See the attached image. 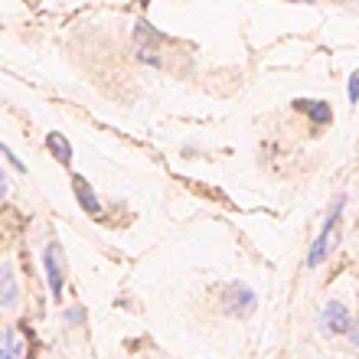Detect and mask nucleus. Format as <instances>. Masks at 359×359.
<instances>
[{
	"label": "nucleus",
	"instance_id": "8",
	"mask_svg": "<svg viewBox=\"0 0 359 359\" xmlns=\"http://www.w3.org/2000/svg\"><path fill=\"white\" fill-rule=\"evenodd\" d=\"M46 151L53 154L62 167H69V163H72V144H69L66 134H59V131L46 134Z\"/></svg>",
	"mask_w": 359,
	"mask_h": 359
},
{
	"label": "nucleus",
	"instance_id": "5",
	"mask_svg": "<svg viewBox=\"0 0 359 359\" xmlns=\"http://www.w3.org/2000/svg\"><path fill=\"white\" fill-rule=\"evenodd\" d=\"M255 307H258V297H255V291H252L248 284L236 281V284H229L226 291H222V311H226L229 317H248Z\"/></svg>",
	"mask_w": 359,
	"mask_h": 359
},
{
	"label": "nucleus",
	"instance_id": "11",
	"mask_svg": "<svg viewBox=\"0 0 359 359\" xmlns=\"http://www.w3.org/2000/svg\"><path fill=\"white\" fill-rule=\"evenodd\" d=\"M346 95H350V104H359V69L350 72V82H346Z\"/></svg>",
	"mask_w": 359,
	"mask_h": 359
},
{
	"label": "nucleus",
	"instance_id": "6",
	"mask_svg": "<svg viewBox=\"0 0 359 359\" xmlns=\"http://www.w3.org/2000/svg\"><path fill=\"white\" fill-rule=\"evenodd\" d=\"M0 359H27V337L17 323H0Z\"/></svg>",
	"mask_w": 359,
	"mask_h": 359
},
{
	"label": "nucleus",
	"instance_id": "4",
	"mask_svg": "<svg viewBox=\"0 0 359 359\" xmlns=\"http://www.w3.org/2000/svg\"><path fill=\"white\" fill-rule=\"evenodd\" d=\"M43 271H46V284L53 297H62V287H66V258H62V248L59 242H49L46 252H43Z\"/></svg>",
	"mask_w": 359,
	"mask_h": 359
},
{
	"label": "nucleus",
	"instance_id": "14",
	"mask_svg": "<svg viewBox=\"0 0 359 359\" xmlns=\"http://www.w3.org/2000/svg\"><path fill=\"white\" fill-rule=\"evenodd\" d=\"M10 196V177H7V170L0 167V203Z\"/></svg>",
	"mask_w": 359,
	"mask_h": 359
},
{
	"label": "nucleus",
	"instance_id": "10",
	"mask_svg": "<svg viewBox=\"0 0 359 359\" xmlns=\"http://www.w3.org/2000/svg\"><path fill=\"white\" fill-rule=\"evenodd\" d=\"M0 157H4V161H7V163H10V167H13V170H17V173H27V163L20 161L17 154L10 151V147H7V144H4V141H0Z\"/></svg>",
	"mask_w": 359,
	"mask_h": 359
},
{
	"label": "nucleus",
	"instance_id": "1",
	"mask_svg": "<svg viewBox=\"0 0 359 359\" xmlns=\"http://www.w3.org/2000/svg\"><path fill=\"white\" fill-rule=\"evenodd\" d=\"M346 203H350V196H346V193H337V196H333L330 209H327V216H323L320 229H317V236H313L311 248H307V262H304V265L311 268V271H317V268H320L323 262L333 255V248L340 245L343 216H346Z\"/></svg>",
	"mask_w": 359,
	"mask_h": 359
},
{
	"label": "nucleus",
	"instance_id": "7",
	"mask_svg": "<svg viewBox=\"0 0 359 359\" xmlns=\"http://www.w3.org/2000/svg\"><path fill=\"white\" fill-rule=\"evenodd\" d=\"M72 189H76V199H79V206H82V212H88L92 219H102V199H98V193H95V187L88 183L82 173H76L72 177Z\"/></svg>",
	"mask_w": 359,
	"mask_h": 359
},
{
	"label": "nucleus",
	"instance_id": "2",
	"mask_svg": "<svg viewBox=\"0 0 359 359\" xmlns=\"http://www.w3.org/2000/svg\"><path fill=\"white\" fill-rule=\"evenodd\" d=\"M353 317H356V307H353L350 297L330 294V297L320 304V311H317V330H320L327 340H340V337L350 333Z\"/></svg>",
	"mask_w": 359,
	"mask_h": 359
},
{
	"label": "nucleus",
	"instance_id": "12",
	"mask_svg": "<svg viewBox=\"0 0 359 359\" xmlns=\"http://www.w3.org/2000/svg\"><path fill=\"white\" fill-rule=\"evenodd\" d=\"M346 340H350L353 350L359 353V311H356V317H353V327H350V333H346Z\"/></svg>",
	"mask_w": 359,
	"mask_h": 359
},
{
	"label": "nucleus",
	"instance_id": "13",
	"mask_svg": "<svg viewBox=\"0 0 359 359\" xmlns=\"http://www.w3.org/2000/svg\"><path fill=\"white\" fill-rule=\"evenodd\" d=\"M79 320H82V311H79V307H69V311L62 313V323H66V327H76Z\"/></svg>",
	"mask_w": 359,
	"mask_h": 359
},
{
	"label": "nucleus",
	"instance_id": "3",
	"mask_svg": "<svg viewBox=\"0 0 359 359\" xmlns=\"http://www.w3.org/2000/svg\"><path fill=\"white\" fill-rule=\"evenodd\" d=\"M20 307H23L20 268L10 255H0V313H4V317H17Z\"/></svg>",
	"mask_w": 359,
	"mask_h": 359
},
{
	"label": "nucleus",
	"instance_id": "9",
	"mask_svg": "<svg viewBox=\"0 0 359 359\" xmlns=\"http://www.w3.org/2000/svg\"><path fill=\"white\" fill-rule=\"evenodd\" d=\"M297 108L311 114L320 128H327V124L333 121V111H330V104H327V102H297Z\"/></svg>",
	"mask_w": 359,
	"mask_h": 359
},
{
	"label": "nucleus",
	"instance_id": "15",
	"mask_svg": "<svg viewBox=\"0 0 359 359\" xmlns=\"http://www.w3.org/2000/svg\"><path fill=\"white\" fill-rule=\"evenodd\" d=\"M291 4H313V0H291Z\"/></svg>",
	"mask_w": 359,
	"mask_h": 359
}]
</instances>
